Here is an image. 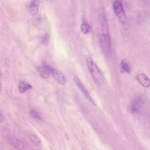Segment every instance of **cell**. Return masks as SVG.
Here are the masks:
<instances>
[{
	"label": "cell",
	"mask_w": 150,
	"mask_h": 150,
	"mask_svg": "<svg viewBox=\"0 0 150 150\" xmlns=\"http://www.w3.org/2000/svg\"><path fill=\"white\" fill-rule=\"evenodd\" d=\"M32 88L30 85L25 81H21L19 83V90L21 93H23Z\"/></svg>",
	"instance_id": "obj_11"
},
{
	"label": "cell",
	"mask_w": 150,
	"mask_h": 150,
	"mask_svg": "<svg viewBox=\"0 0 150 150\" xmlns=\"http://www.w3.org/2000/svg\"><path fill=\"white\" fill-rule=\"evenodd\" d=\"M4 117L2 113L0 110V123H2L4 121Z\"/></svg>",
	"instance_id": "obj_17"
},
{
	"label": "cell",
	"mask_w": 150,
	"mask_h": 150,
	"mask_svg": "<svg viewBox=\"0 0 150 150\" xmlns=\"http://www.w3.org/2000/svg\"><path fill=\"white\" fill-rule=\"evenodd\" d=\"M113 9L115 14L120 21L122 23H125L127 20V17L125 12L121 0H116L113 5Z\"/></svg>",
	"instance_id": "obj_2"
},
{
	"label": "cell",
	"mask_w": 150,
	"mask_h": 150,
	"mask_svg": "<svg viewBox=\"0 0 150 150\" xmlns=\"http://www.w3.org/2000/svg\"><path fill=\"white\" fill-rule=\"evenodd\" d=\"M144 102L142 98L137 96L132 100L130 105V110L133 113H138L143 107Z\"/></svg>",
	"instance_id": "obj_3"
},
{
	"label": "cell",
	"mask_w": 150,
	"mask_h": 150,
	"mask_svg": "<svg viewBox=\"0 0 150 150\" xmlns=\"http://www.w3.org/2000/svg\"><path fill=\"white\" fill-rule=\"evenodd\" d=\"M49 39V35L47 33L42 38V42L44 44H47L48 42Z\"/></svg>",
	"instance_id": "obj_16"
},
{
	"label": "cell",
	"mask_w": 150,
	"mask_h": 150,
	"mask_svg": "<svg viewBox=\"0 0 150 150\" xmlns=\"http://www.w3.org/2000/svg\"><path fill=\"white\" fill-rule=\"evenodd\" d=\"M1 82L0 81V90H1Z\"/></svg>",
	"instance_id": "obj_18"
},
{
	"label": "cell",
	"mask_w": 150,
	"mask_h": 150,
	"mask_svg": "<svg viewBox=\"0 0 150 150\" xmlns=\"http://www.w3.org/2000/svg\"><path fill=\"white\" fill-rule=\"evenodd\" d=\"M74 79L85 98L91 103L96 106V104L94 100L79 79L77 76H75L74 77Z\"/></svg>",
	"instance_id": "obj_4"
},
{
	"label": "cell",
	"mask_w": 150,
	"mask_h": 150,
	"mask_svg": "<svg viewBox=\"0 0 150 150\" xmlns=\"http://www.w3.org/2000/svg\"><path fill=\"white\" fill-rule=\"evenodd\" d=\"M50 74L59 83L65 85L67 83V80L65 76L59 71L51 67Z\"/></svg>",
	"instance_id": "obj_5"
},
{
	"label": "cell",
	"mask_w": 150,
	"mask_h": 150,
	"mask_svg": "<svg viewBox=\"0 0 150 150\" xmlns=\"http://www.w3.org/2000/svg\"><path fill=\"white\" fill-rule=\"evenodd\" d=\"M38 0H32L28 6L29 12L32 15H35L37 13L39 8Z\"/></svg>",
	"instance_id": "obj_9"
},
{
	"label": "cell",
	"mask_w": 150,
	"mask_h": 150,
	"mask_svg": "<svg viewBox=\"0 0 150 150\" xmlns=\"http://www.w3.org/2000/svg\"><path fill=\"white\" fill-rule=\"evenodd\" d=\"M86 61L88 68L93 78L97 83H100L102 81L100 71L90 56L86 57Z\"/></svg>",
	"instance_id": "obj_1"
},
{
	"label": "cell",
	"mask_w": 150,
	"mask_h": 150,
	"mask_svg": "<svg viewBox=\"0 0 150 150\" xmlns=\"http://www.w3.org/2000/svg\"><path fill=\"white\" fill-rule=\"evenodd\" d=\"M120 71L121 73H126L128 74L131 72L130 66L127 61L125 59L122 60L120 63Z\"/></svg>",
	"instance_id": "obj_10"
},
{
	"label": "cell",
	"mask_w": 150,
	"mask_h": 150,
	"mask_svg": "<svg viewBox=\"0 0 150 150\" xmlns=\"http://www.w3.org/2000/svg\"><path fill=\"white\" fill-rule=\"evenodd\" d=\"M80 28L82 32L84 34H87L89 32L90 26L85 20L83 21L81 25Z\"/></svg>",
	"instance_id": "obj_13"
},
{
	"label": "cell",
	"mask_w": 150,
	"mask_h": 150,
	"mask_svg": "<svg viewBox=\"0 0 150 150\" xmlns=\"http://www.w3.org/2000/svg\"><path fill=\"white\" fill-rule=\"evenodd\" d=\"M29 139L31 142L38 146H40L42 144L41 140L36 136L34 134H31Z\"/></svg>",
	"instance_id": "obj_12"
},
{
	"label": "cell",
	"mask_w": 150,
	"mask_h": 150,
	"mask_svg": "<svg viewBox=\"0 0 150 150\" xmlns=\"http://www.w3.org/2000/svg\"><path fill=\"white\" fill-rule=\"evenodd\" d=\"M137 78L138 81L142 86L146 88H148L149 86V79L144 74L140 73L137 75Z\"/></svg>",
	"instance_id": "obj_8"
},
{
	"label": "cell",
	"mask_w": 150,
	"mask_h": 150,
	"mask_svg": "<svg viewBox=\"0 0 150 150\" xmlns=\"http://www.w3.org/2000/svg\"><path fill=\"white\" fill-rule=\"evenodd\" d=\"M30 116L33 118L39 120H42V118L40 115L35 110H31L30 112Z\"/></svg>",
	"instance_id": "obj_14"
},
{
	"label": "cell",
	"mask_w": 150,
	"mask_h": 150,
	"mask_svg": "<svg viewBox=\"0 0 150 150\" xmlns=\"http://www.w3.org/2000/svg\"><path fill=\"white\" fill-rule=\"evenodd\" d=\"M13 145L16 147L21 148L23 147L22 143L18 140L14 139L12 141Z\"/></svg>",
	"instance_id": "obj_15"
},
{
	"label": "cell",
	"mask_w": 150,
	"mask_h": 150,
	"mask_svg": "<svg viewBox=\"0 0 150 150\" xmlns=\"http://www.w3.org/2000/svg\"><path fill=\"white\" fill-rule=\"evenodd\" d=\"M102 37V42L104 48L107 53L110 54L111 52V45L110 35L108 32H104Z\"/></svg>",
	"instance_id": "obj_7"
},
{
	"label": "cell",
	"mask_w": 150,
	"mask_h": 150,
	"mask_svg": "<svg viewBox=\"0 0 150 150\" xmlns=\"http://www.w3.org/2000/svg\"><path fill=\"white\" fill-rule=\"evenodd\" d=\"M51 67L45 63L38 67L37 69L40 76L43 79H48L50 77Z\"/></svg>",
	"instance_id": "obj_6"
}]
</instances>
